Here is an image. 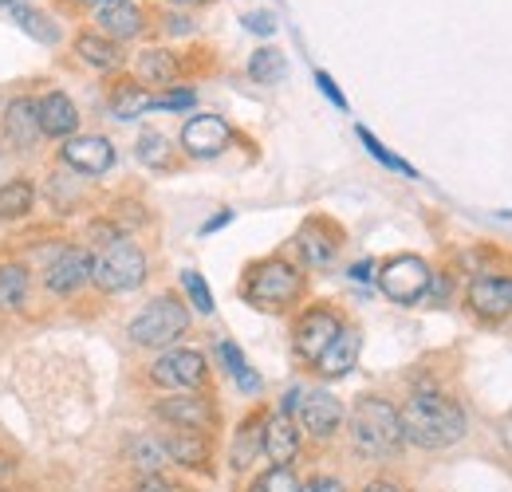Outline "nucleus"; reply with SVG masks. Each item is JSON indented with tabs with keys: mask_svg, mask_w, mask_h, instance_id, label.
Returning <instances> with one entry per match:
<instances>
[{
	"mask_svg": "<svg viewBox=\"0 0 512 492\" xmlns=\"http://www.w3.org/2000/svg\"><path fill=\"white\" fill-rule=\"evenodd\" d=\"M398 418H402V437L410 445H418V449H449L469 430L465 410L453 398L438 394V390L410 394L406 406L398 410Z\"/></svg>",
	"mask_w": 512,
	"mask_h": 492,
	"instance_id": "f257e3e1",
	"label": "nucleus"
},
{
	"mask_svg": "<svg viewBox=\"0 0 512 492\" xmlns=\"http://www.w3.org/2000/svg\"><path fill=\"white\" fill-rule=\"evenodd\" d=\"M300 292H304V276L284 256H264L245 268L241 296L256 311H288L300 300Z\"/></svg>",
	"mask_w": 512,
	"mask_h": 492,
	"instance_id": "f03ea898",
	"label": "nucleus"
},
{
	"mask_svg": "<svg viewBox=\"0 0 512 492\" xmlns=\"http://www.w3.org/2000/svg\"><path fill=\"white\" fill-rule=\"evenodd\" d=\"M351 441L367 457H390L402 449V418L386 398H359L351 414Z\"/></svg>",
	"mask_w": 512,
	"mask_h": 492,
	"instance_id": "7ed1b4c3",
	"label": "nucleus"
},
{
	"mask_svg": "<svg viewBox=\"0 0 512 492\" xmlns=\"http://www.w3.org/2000/svg\"><path fill=\"white\" fill-rule=\"evenodd\" d=\"M190 331V311L178 296H154L130 319L127 335L138 347H170Z\"/></svg>",
	"mask_w": 512,
	"mask_h": 492,
	"instance_id": "20e7f679",
	"label": "nucleus"
},
{
	"mask_svg": "<svg viewBox=\"0 0 512 492\" xmlns=\"http://www.w3.org/2000/svg\"><path fill=\"white\" fill-rule=\"evenodd\" d=\"M103 292L119 296V292H134L146 280V252L134 241H115L99 260H95V276H91Z\"/></svg>",
	"mask_w": 512,
	"mask_h": 492,
	"instance_id": "39448f33",
	"label": "nucleus"
},
{
	"mask_svg": "<svg viewBox=\"0 0 512 492\" xmlns=\"http://www.w3.org/2000/svg\"><path fill=\"white\" fill-rule=\"evenodd\" d=\"M375 280H379V288H383V296L390 304L410 308L430 292V264L422 256H414V252H402V256L386 260Z\"/></svg>",
	"mask_w": 512,
	"mask_h": 492,
	"instance_id": "423d86ee",
	"label": "nucleus"
},
{
	"mask_svg": "<svg viewBox=\"0 0 512 492\" xmlns=\"http://www.w3.org/2000/svg\"><path fill=\"white\" fill-rule=\"evenodd\" d=\"M209 374V363L201 351H190V347H170L166 355L154 359L150 367V382L154 386H166V390H197Z\"/></svg>",
	"mask_w": 512,
	"mask_h": 492,
	"instance_id": "0eeeda50",
	"label": "nucleus"
},
{
	"mask_svg": "<svg viewBox=\"0 0 512 492\" xmlns=\"http://www.w3.org/2000/svg\"><path fill=\"white\" fill-rule=\"evenodd\" d=\"M154 414L162 422H170V430H197V433H209L217 426V410L209 398L193 394V390H178V394H166Z\"/></svg>",
	"mask_w": 512,
	"mask_h": 492,
	"instance_id": "6e6552de",
	"label": "nucleus"
},
{
	"mask_svg": "<svg viewBox=\"0 0 512 492\" xmlns=\"http://www.w3.org/2000/svg\"><path fill=\"white\" fill-rule=\"evenodd\" d=\"M339 331H343V319L327 308V304H320V308H308L300 319H296L292 347H296V355H300V359L316 363L323 351H327V343H331Z\"/></svg>",
	"mask_w": 512,
	"mask_h": 492,
	"instance_id": "1a4fd4ad",
	"label": "nucleus"
},
{
	"mask_svg": "<svg viewBox=\"0 0 512 492\" xmlns=\"http://www.w3.org/2000/svg\"><path fill=\"white\" fill-rule=\"evenodd\" d=\"M60 158H64L67 170L87 174V178H99V174H107V170L115 166L119 154H115L111 138H103V134H75V138L64 142Z\"/></svg>",
	"mask_w": 512,
	"mask_h": 492,
	"instance_id": "9d476101",
	"label": "nucleus"
},
{
	"mask_svg": "<svg viewBox=\"0 0 512 492\" xmlns=\"http://www.w3.org/2000/svg\"><path fill=\"white\" fill-rule=\"evenodd\" d=\"M95 276V260L87 248H64L48 268H44V288L52 296H75L87 280Z\"/></svg>",
	"mask_w": 512,
	"mask_h": 492,
	"instance_id": "9b49d317",
	"label": "nucleus"
},
{
	"mask_svg": "<svg viewBox=\"0 0 512 492\" xmlns=\"http://www.w3.org/2000/svg\"><path fill=\"white\" fill-rule=\"evenodd\" d=\"M229 142H233V126L221 115H193L182 126V150L190 158H217L229 150Z\"/></svg>",
	"mask_w": 512,
	"mask_h": 492,
	"instance_id": "f8f14e48",
	"label": "nucleus"
},
{
	"mask_svg": "<svg viewBox=\"0 0 512 492\" xmlns=\"http://www.w3.org/2000/svg\"><path fill=\"white\" fill-rule=\"evenodd\" d=\"M296 426L312 437H331L343 426V402L327 390H304L300 410H296Z\"/></svg>",
	"mask_w": 512,
	"mask_h": 492,
	"instance_id": "ddd939ff",
	"label": "nucleus"
},
{
	"mask_svg": "<svg viewBox=\"0 0 512 492\" xmlns=\"http://www.w3.org/2000/svg\"><path fill=\"white\" fill-rule=\"evenodd\" d=\"M359 355H363V335H359V327L343 323V331L327 343V351L312 367H316L320 378H343V374H351V370L359 367Z\"/></svg>",
	"mask_w": 512,
	"mask_h": 492,
	"instance_id": "4468645a",
	"label": "nucleus"
},
{
	"mask_svg": "<svg viewBox=\"0 0 512 492\" xmlns=\"http://www.w3.org/2000/svg\"><path fill=\"white\" fill-rule=\"evenodd\" d=\"M465 296L481 319H505L512 315V276H477L469 280Z\"/></svg>",
	"mask_w": 512,
	"mask_h": 492,
	"instance_id": "2eb2a0df",
	"label": "nucleus"
},
{
	"mask_svg": "<svg viewBox=\"0 0 512 492\" xmlns=\"http://www.w3.org/2000/svg\"><path fill=\"white\" fill-rule=\"evenodd\" d=\"M264 457L272 465H292L300 457V426L292 414L264 418Z\"/></svg>",
	"mask_w": 512,
	"mask_h": 492,
	"instance_id": "dca6fc26",
	"label": "nucleus"
},
{
	"mask_svg": "<svg viewBox=\"0 0 512 492\" xmlns=\"http://www.w3.org/2000/svg\"><path fill=\"white\" fill-rule=\"evenodd\" d=\"M339 241H343V237H339L323 217H312V221L300 229L296 248H300V256H304L308 268H327V264L339 256Z\"/></svg>",
	"mask_w": 512,
	"mask_h": 492,
	"instance_id": "f3484780",
	"label": "nucleus"
},
{
	"mask_svg": "<svg viewBox=\"0 0 512 492\" xmlns=\"http://www.w3.org/2000/svg\"><path fill=\"white\" fill-rule=\"evenodd\" d=\"M95 24H99V32H103L107 40L123 44V40H134V36L146 28V16H142V8H134L130 0H119V4H103V8L95 12Z\"/></svg>",
	"mask_w": 512,
	"mask_h": 492,
	"instance_id": "a211bd4d",
	"label": "nucleus"
},
{
	"mask_svg": "<svg viewBox=\"0 0 512 492\" xmlns=\"http://www.w3.org/2000/svg\"><path fill=\"white\" fill-rule=\"evenodd\" d=\"M75 126H79V111L75 103L67 99L64 91H48L40 99V130L44 138H75Z\"/></svg>",
	"mask_w": 512,
	"mask_h": 492,
	"instance_id": "6ab92c4d",
	"label": "nucleus"
},
{
	"mask_svg": "<svg viewBox=\"0 0 512 492\" xmlns=\"http://www.w3.org/2000/svg\"><path fill=\"white\" fill-rule=\"evenodd\" d=\"M166 457L182 469H209V437L197 430H170L162 437Z\"/></svg>",
	"mask_w": 512,
	"mask_h": 492,
	"instance_id": "aec40b11",
	"label": "nucleus"
},
{
	"mask_svg": "<svg viewBox=\"0 0 512 492\" xmlns=\"http://www.w3.org/2000/svg\"><path fill=\"white\" fill-rule=\"evenodd\" d=\"M4 130L16 146H32L44 130H40V99H12L8 111H4Z\"/></svg>",
	"mask_w": 512,
	"mask_h": 492,
	"instance_id": "412c9836",
	"label": "nucleus"
},
{
	"mask_svg": "<svg viewBox=\"0 0 512 492\" xmlns=\"http://www.w3.org/2000/svg\"><path fill=\"white\" fill-rule=\"evenodd\" d=\"M75 56L83 63H91V67H99V71H115V67L123 63L119 44L107 40L103 32H79V36H75Z\"/></svg>",
	"mask_w": 512,
	"mask_h": 492,
	"instance_id": "4be33fe9",
	"label": "nucleus"
},
{
	"mask_svg": "<svg viewBox=\"0 0 512 492\" xmlns=\"http://www.w3.org/2000/svg\"><path fill=\"white\" fill-rule=\"evenodd\" d=\"M256 453H264V414H253V418H245V422L237 426L229 465H233V469H249L256 461Z\"/></svg>",
	"mask_w": 512,
	"mask_h": 492,
	"instance_id": "5701e85b",
	"label": "nucleus"
},
{
	"mask_svg": "<svg viewBox=\"0 0 512 492\" xmlns=\"http://www.w3.org/2000/svg\"><path fill=\"white\" fill-rule=\"evenodd\" d=\"M134 75L150 87H166L178 79V56L166 52V48H146L138 60H134Z\"/></svg>",
	"mask_w": 512,
	"mask_h": 492,
	"instance_id": "b1692460",
	"label": "nucleus"
},
{
	"mask_svg": "<svg viewBox=\"0 0 512 492\" xmlns=\"http://www.w3.org/2000/svg\"><path fill=\"white\" fill-rule=\"evenodd\" d=\"M28 268L20 260H4L0 264V311H16L24 308L28 300Z\"/></svg>",
	"mask_w": 512,
	"mask_h": 492,
	"instance_id": "393cba45",
	"label": "nucleus"
},
{
	"mask_svg": "<svg viewBox=\"0 0 512 492\" xmlns=\"http://www.w3.org/2000/svg\"><path fill=\"white\" fill-rule=\"evenodd\" d=\"M32 205H36V185L28 178L0 185V221H20L32 213Z\"/></svg>",
	"mask_w": 512,
	"mask_h": 492,
	"instance_id": "a878e982",
	"label": "nucleus"
},
{
	"mask_svg": "<svg viewBox=\"0 0 512 492\" xmlns=\"http://www.w3.org/2000/svg\"><path fill=\"white\" fill-rule=\"evenodd\" d=\"M217 355H221V363H225V370L233 374L237 390H245V394H260V390H264L260 374H256V370L249 367V363H245V355H241V347H237V343L221 339V343H217Z\"/></svg>",
	"mask_w": 512,
	"mask_h": 492,
	"instance_id": "bb28decb",
	"label": "nucleus"
},
{
	"mask_svg": "<svg viewBox=\"0 0 512 492\" xmlns=\"http://www.w3.org/2000/svg\"><path fill=\"white\" fill-rule=\"evenodd\" d=\"M107 107H111V115H115L119 123H130V119H138V115L150 111V95H146L138 83H119V87L111 91Z\"/></svg>",
	"mask_w": 512,
	"mask_h": 492,
	"instance_id": "cd10ccee",
	"label": "nucleus"
},
{
	"mask_svg": "<svg viewBox=\"0 0 512 492\" xmlns=\"http://www.w3.org/2000/svg\"><path fill=\"white\" fill-rule=\"evenodd\" d=\"M130 465H134L142 477H150V473H162V469L170 465L162 437H138V441H130Z\"/></svg>",
	"mask_w": 512,
	"mask_h": 492,
	"instance_id": "c85d7f7f",
	"label": "nucleus"
},
{
	"mask_svg": "<svg viewBox=\"0 0 512 492\" xmlns=\"http://www.w3.org/2000/svg\"><path fill=\"white\" fill-rule=\"evenodd\" d=\"M288 75V63H284V52L280 48H256L253 60H249V79L253 83H280Z\"/></svg>",
	"mask_w": 512,
	"mask_h": 492,
	"instance_id": "c756f323",
	"label": "nucleus"
},
{
	"mask_svg": "<svg viewBox=\"0 0 512 492\" xmlns=\"http://www.w3.org/2000/svg\"><path fill=\"white\" fill-rule=\"evenodd\" d=\"M12 24H20L28 36H36V40H44V44H56V40H60V28H56L44 12H36V8L12 4Z\"/></svg>",
	"mask_w": 512,
	"mask_h": 492,
	"instance_id": "7c9ffc66",
	"label": "nucleus"
},
{
	"mask_svg": "<svg viewBox=\"0 0 512 492\" xmlns=\"http://www.w3.org/2000/svg\"><path fill=\"white\" fill-rule=\"evenodd\" d=\"M134 154H138V162L150 166V170H166V166H170V142H166V134H158V130H142Z\"/></svg>",
	"mask_w": 512,
	"mask_h": 492,
	"instance_id": "2f4dec72",
	"label": "nucleus"
},
{
	"mask_svg": "<svg viewBox=\"0 0 512 492\" xmlns=\"http://www.w3.org/2000/svg\"><path fill=\"white\" fill-rule=\"evenodd\" d=\"M249 492H304V485H300V477L288 465H272V469H264L256 477Z\"/></svg>",
	"mask_w": 512,
	"mask_h": 492,
	"instance_id": "473e14b6",
	"label": "nucleus"
},
{
	"mask_svg": "<svg viewBox=\"0 0 512 492\" xmlns=\"http://www.w3.org/2000/svg\"><path fill=\"white\" fill-rule=\"evenodd\" d=\"M359 142H363V146L371 150V158H375V162H383L386 170H394V174H406V178H414V174H418V170H414L410 162H402L398 154H390V150H386L383 142H379V138H375V134H371L367 126H359Z\"/></svg>",
	"mask_w": 512,
	"mask_h": 492,
	"instance_id": "72a5a7b5",
	"label": "nucleus"
},
{
	"mask_svg": "<svg viewBox=\"0 0 512 492\" xmlns=\"http://www.w3.org/2000/svg\"><path fill=\"white\" fill-rule=\"evenodd\" d=\"M182 288H186L190 304L201 311V315H213V308H217V304H213V292H209V284H205V280H201L193 268H186V272H182Z\"/></svg>",
	"mask_w": 512,
	"mask_h": 492,
	"instance_id": "f704fd0d",
	"label": "nucleus"
},
{
	"mask_svg": "<svg viewBox=\"0 0 512 492\" xmlns=\"http://www.w3.org/2000/svg\"><path fill=\"white\" fill-rule=\"evenodd\" d=\"M193 91H166V95H150V111H190Z\"/></svg>",
	"mask_w": 512,
	"mask_h": 492,
	"instance_id": "c9c22d12",
	"label": "nucleus"
},
{
	"mask_svg": "<svg viewBox=\"0 0 512 492\" xmlns=\"http://www.w3.org/2000/svg\"><path fill=\"white\" fill-rule=\"evenodd\" d=\"M134 492H190V489H182V485L170 481L166 473H150V477H142V481L134 485Z\"/></svg>",
	"mask_w": 512,
	"mask_h": 492,
	"instance_id": "e433bc0d",
	"label": "nucleus"
},
{
	"mask_svg": "<svg viewBox=\"0 0 512 492\" xmlns=\"http://www.w3.org/2000/svg\"><path fill=\"white\" fill-rule=\"evenodd\" d=\"M245 28L256 36H272L276 32V16L272 12H245Z\"/></svg>",
	"mask_w": 512,
	"mask_h": 492,
	"instance_id": "4c0bfd02",
	"label": "nucleus"
},
{
	"mask_svg": "<svg viewBox=\"0 0 512 492\" xmlns=\"http://www.w3.org/2000/svg\"><path fill=\"white\" fill-rule=\"evenodd\" d=\"M316 83H320V91L335 103V107H339V111H347V99H343V91L335 87V79H331L327 71H316Z\"/></svg>",
	"mask_w": 512,
	"mask_h": 492,
	"instance_id": "58836bf2",
	"label": "nucleus"
},
{
	"mask_svg": "<svg viewBox=\"0 0 512 492\" xmlns=\"http://www.w3.org/2000/svg\"><path fill=\"white\" fill-rule=\"evenodd\" d=\"M304 492H347L343 489V481H335V477H312Z\"/></svg>",
	"mask_w": 512,
	"mask_h": 492,
	"instance_id": "ea45409f",
	"label": "nucleus"
},
{
	"mask_svg": "<svg viewBox=\"0 0 512 492\" xmlns=\"http://www.w3.org/2000/svg\"><path fill=\"white\" fill-rule=\"evenodd\" d=\"M375 272H379V268H375V260H359V264H351V272H347V276H351V280H359V284H367V280H375Z\"/></svg>",
	"mask_w": 512,
	"mask_h": 492,
	"instance_id": "a19ab883",
	"label": "nucleus"
},
{
	"mask_svg": "<svg viewBox=\"0 0 512 492\" xmlns=\"http://www.w3.org/2000/svg\"><path fill=\"white\" fill-rule=\"evenodd\" d=\"M190 28H193L190 16H178V12H174V16H166V32H170V36H186Z\"/></svg>",
	"mask_w": 512,
	"mask_h": 492,
	"instance_id": "79ce46f5",
	"label": "nucleus"
},
{
	"mask_svg": "<svg viewBox=\"0 0 512 492\" xmlns=\"http://www.w3.org/2000/svg\"><path fill=\"white\" fill-rule=\"evenodd\" d=\"M229 221H233V213H229V209H221V213H217V217H209V221H205V225H201V233H205V237H209V233H217V229H221V225H229Z\"/></svg>",
	"mask_w": 512,
	"mask_h": 492,
	"instance_id": "37998d69",
	"label": "nucleus"
},
{
	"mask_svg": "<svg viewBox=\"0 0 512 492\" xmlns=\"http://www.w3.org/2000/svg\"><path fill=\"white\" fill-rule=\"evenodd\" d=\"M363 492H402V489H398V485H390V481H371Z\"/></svg>",
	"mask_w": 512,
	"mask_h": 492,
	"instance_id": "c03bdc74",
	"label": "nucleus"
},
{
	"mask_svg": "<svg viewBox=\"0 0 512 492\" xmlns=\"http://www.w3.org/2000/svg\"><path fill=\"white\" fill-rule=\"evenodd\" d=\"M174 8H186V4H197V0H170Z\"/></svg>",
	"mask_w": 512,
	"mask_h": 492,
	"instance_id": "a18cd8bd",
	"label": "nucleus"
},
{
	"mask_svg": "<svg viewBox=\"0 0 512 492\" xmlns=\"http://www.w3.org/2000/svg\"><path fill=\"white\" fill-rule=\"evenodd\" d=\"M95 4H99V8H103V4H119V0H95Z\"/></svg>",
	"mask_w": 512,
	"mask_h": 492,
	"instance_id": "49530a36",
	"label": "nucleus"
},
{
	"mask_svg": "<svg viewBox=\"0 0 512 492\" xmlns=\"http://www.w3.org/2000/svg\"><path fill=\"white\" fill-rule=\"evenodd\" d=\"M0 4H8V8H12V4H16V0H0Z\"/></svg>",
	"mask_w": 512,
	"mask_h": 492,
	"instance_id": "de8ad7c7",
	"label": "nucleus"
},
{
	"mask_svg": "<svg viewBox=\"0 0 512 492\" xmlns=\"http://www.w3.org/2000/svg\"><path fill=\"white\" fill-rule=\"evenodd\" d=\"M0 492H4V489H0Z\"/></svg>",
	"mask_w": 512,
	"mask_h": 492,
	"instance_id": "09e8293b",
	"label": "nucleus"
}]
</instances>
